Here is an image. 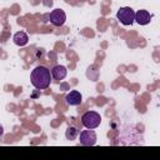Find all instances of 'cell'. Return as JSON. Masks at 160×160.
<instances>
[{
    "label": "cell",
    "mask_w": 160,
    "mask_h": 160,
    "mask_svg": "<svg viewBox=\"0 0 160 160\" xmlns=\"http://www.w3.org/2000/svg\"><path fill=\"white\" fill-rule=\"evenodd\" d=\"M80 144L84 146H92L96 144V134L92 129L82 130L80 132Z\"/></svg>",
    "instance_id": "cell-4"
},
{
    "label": "cell",
    "mask_w": 160,
    "mask_h": 160,
    "mask_svg": "<svg viewBox=\"0 0 160 160\" xmlns=\"http://www.w3.org/2000/svg\"><path fill=\"white\" fill-rule=\"evenodd\" d=\"M4 135V128H2V125L0 124V136H2Z\"/></svg>",
    "instance_id": "cell-11"
},
{
    "label": "cell",
    "mask_w": 160,
    "mask_h": 160,
    "mask_svg": "<svg viewBox=\"0 0 160 160\" xmlns=\"http://www.w3.org/2000/svg\"><path fill=\"white\" fill-rule=\"evenodd\" d=\"M66 21V14L61 9H55L50 12V22L54 26H62Z\"/></svg>",
    "instance_id": "cell-5"
},
{
    "label": "cell",
    "mask_w": 160,
    "mask_h": 160,
    "mask_svg": "<svg viewBox=\"0 0 160 160\" xmlns=\"http://www.w3.org/2000/svg\"><path fill=\"white\" fill-rule=\"evenodd\" d=\"M65 100H66V104L70 105V106H76V105H80L81 101H82V95L78 91V90H71L66 96H65Z\"/></svg>",
    "instance_id": "cell-7"
},
{
    "label": "cell",
    "mask_w": 160,
    "mask_h": 160,
    "mask_svg": "<svg viewBox=\"0 0 160 160\" xmlns=\"http://www.w3.org/2000/svg\"><path fill=\"white\" fill-rule=\"evenodd\" d=\"M116 18H118V20H119L122 25H125V26L132 25L134 21H135V11H134L131 8H129V6H124V8H120V9L118 10Z\"/></svg>",
    "instance_id": "cell-3"
},
{
    "label": "cell",
    "mask_w": 160,
    "mask_h": 160,
    "mask_svg": "<svg viewBox=\"0 0 160 160\" xmlns=\"http://www.w3.org/2000/svg\"><path fill=\"white\" fill-rule=\"evenodd\" d=\"M78 135H79V130H78L75 126H69V128L66 129V131H65V138H66V140H69V141L75 140V139L78 138Z\"/></svg>",
    "instance_id": "cell-10"
},
{
    "label": "cell",
    "mask_w": 160,
    "mask_h": 160,
    "mask_svg": "<svg viewBox=\"0 0 160 160\" xmlns=\"http://www.w3.org/2000/svg\"><path fill=\"white\" fill-rule=\"evenodd\" d=\"M101 122V116L96 111H86L81 116V124L86 129H96Z\"/></svg>",
    "instance_id": "cell-2"
},
{
    "label": "cell",
    "mask_w": 160,
    "mask_h": 160,
    "mask_svg": "<svg viewBox=\"0 0 160 160\" xmlns=\"http://www.w3.org/2000/svg\"><path fill=\"white\" fill-rule=\"evenodd\" d=\"M151 18H152V15L148 10H144V9L138 10L135 12V21L139 25H148L151 21Z\"/></svg>",
    "instance_id": "cell-6"
},
{
    "label": "cell",
    "mask_w": 160,
    "mask_h": 160,
    "mask_svg": "<svg viewBox=\"0 0 160 160\" xmlns=\"http://www.w3.org/2000/svg\"><path fill=\"white\" fill-rule=\"evenodd\" d=\"M50 72H51V78H54L55 80H62V79H65L68 70L64 65H55Z\"/></svg>",
    "instance_id": "cell-8"
},
{
    "label": "cell",
    "mask_w": 160,
    "mask_h": 160,
    "mask_svg": "<svg viewBox=\"0 0 160 160\" xmlns=\"http://www.w3.org/2000/svg\"><path fill=\"white\" fill-rule=\"evenodd\" d=\"M30 81H31V85L38 90L48 89L51 84V72L46 66L39 65L31 71Z\"/></svg>",
    "instance_id": "cell-1"
},
{
    "label": "cell",
    "mask_w": 160,
    "mask_h": 160,
    "mask_svg": "<svg viewBox=\"0 0 160 160\" xmlns=\"http://www.w3.org/2000/svg\"><path fill=\"white\" fill-rule=\"evenodd\" d=\"M12 40H14V42H15L18 46H25V45L28 44V41H29V36H28V34L24 32V31H18V32H15Z\"/></svg>",
    "instance_id": "cell-9"
}]
</instances>
